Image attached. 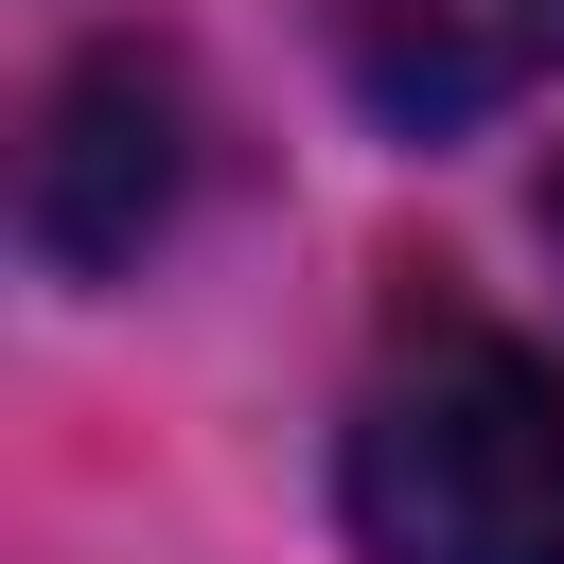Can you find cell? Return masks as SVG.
<instances>
[{
    "label": "cell",
    "instance_id": "6da1fadb",
    "mask_svg": "<svg viewBox=\"0 0 564 564\" xmlns=\"http://www.w3.org/2000/svg\"><path fill=\"white\" fill-rule=\"evenodd\" d=\"M335 511L370 564H564V370L494 317L388 335L335 441Z\"/></svg>",
    "mask_w": 564,
    "mask_h": 564
},
{
    "label": "cell",
    "instance_id": "7a4b0ae2",
    "mask_svg": "<svg viewBox=\"0 0 564 564\" xmlns=\"http://www.w3.org/2000/svg\"><path fill=\"white\" fill-rule=\"evenodd\" d=\"M176 194H194V88H176V53H141V35L70 53L53 106H35V141H18V247L53 282H123L176 229Z\"/></svg>",
    "mask_w": 564,
    "mask_h": 564
},
{
    "label": "cell",
    "instance_id": "3957f363",
    "mask_svg": "<svg viewBox=\"0 0 564 564\" xmlns=\"http://www.w3.org/2000/svg\"><path fill=\"white\" fill-rule=\"evenodd\" d=\"M300 18L388 141H458L564 70V0H300Z\"/></svg>",
    "mask_w": 564,
    "mask_h": 564
},
{
    "label": "cell",
    "instance_id": "277c9868",
    "mask_svg": "<svg viewBox=\"0 0 564 564\" xmlns=\"http://www.w3.org/2000/svg\"><path fill=\"white\" fill-rule=\"evenodd\" d=\"M546 247H564V159H546Z\"/></svg>",
    "mask_w": 564,
    "mask_h": 564
}]
</instances>
